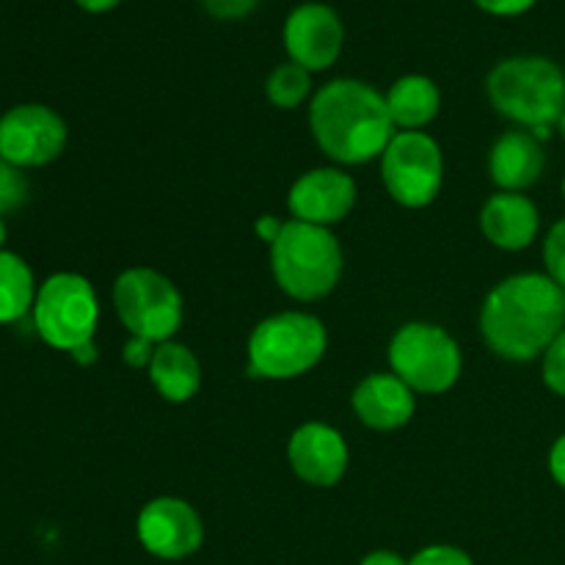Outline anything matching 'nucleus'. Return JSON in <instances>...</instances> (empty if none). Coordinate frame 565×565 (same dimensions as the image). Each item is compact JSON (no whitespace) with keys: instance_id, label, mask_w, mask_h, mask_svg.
<instances>
[{"instance_id":"obj_1","label":"nucleus","mask_w":565,"mask_h":565,"mask_svg":"<svg viewBox=\"0 0 565 565\" xmlns=\"http://www.w3.org/2000/svg\"><path fill=\"white\" fill-rule=\"evenodd\" d=\"M565 329V290L546 274H516L494 285L480 307V334L494 356L533 362Z\"/></svg>"},{"instance_id":"obj_2","label":"nucleus","mask_w":565,"mask_h":565,"mask_svg":"<svg viewBox=\"0 0 565 565\" xmlns=\"http://www.w3.org/2000/svg\"><path fill=\"white\" fill-rule=\"evenodd\" d=\"M309 127L320 152L345 166L381 158L395 136L386 97L356 77H337L315 94Z\"/></svg>"},{"instance_id":"obj_3","label":"nucleus","mask_w":565,"mask_h":565,"mask_svg":"<svg viewBox=\"0 0 565 565\" xmlns=\"http://www.w3.org/2000/svg\"><path fill=\"white\" fill-rule=\"evenodd\" d=\"M491 108L544 141L565 114V72L544 55H511L486 77Z\"/></svg>"},{"instance_id":"obj_4","label":"nucleus","mask_w":565,"mask_h":565,"mask_svg":"<svg viewBox=\"0 0 565 565\" xmlns=\"http://www.w3.org/2000/svg\"><path fill=\"white\" fill-rule=\"evenodd\" d=\"M270 270L276 285L296 301H320L342 276V246L329 226L285 221L270 243Z\"/></svg>"},{"instance_id":"obj_5","label":"nucleus","mask_w":565,"mask_h":565,"mask_svg":"<svg viewBox=\"0 0 565 565\" xmlns=\"http://www.w3.org/2000/svg\"><path fill=\"white\" fill-rule=\"evenodd\" d=\"M329 348L323 320L309 312H279L254 326L248 337V375L290 381L318 367Z\"/></svg>"},{"instance_id":"obj_6","label":"nucleus","mask_w":565,"mask_h":565,"mask_svg":"<svg viewBox=\"0 0 565 565\" xmlns=\"http://www.w3.org/2000/svg\"><path fill=\"white\" fill-rule=\"evenodd\" d=\"M390 367L417 395H441L461 379V348L436 323H406L390 342Z\"/></svg>"},{"instance_id":"obj_7","label":"nucleus","mask_w":565,"mask_h":565,"mask_svg":"<svg viewBox=\"0 0 565 565\" xmlns=\"http://www.w3.org/2000/svg\"><path fill=\"white\" fill-rule=\"evenodd\" d=\"M99 323V301L94 285L81 274H53L36 292L33 326L55 351H77L94 342Z\"/></svg>"},{"instance_id":"obj_8","label":"nucleus","mask_w":565,"mask_h":565,"mask_svg":"<svg viewBox=\"0 0 565 565\" xmlns=\"http://www.w3.org/2000/svg\"><path fill=\"white\" fill-rule=\"evenodd\" d=\"M114 309L130 337L152 345L169 342L182 326V296L152 268H127L114 281Z\"/></svg>"},{"instance_id":"obj_9","label":"nucleus","mask_w":565,"mask_h":565,"mask_svg":"<svg viewBox=\"0 0 565 565\" xmlns=\"http://www.w3.org/2000/svg\"><path fill=\"white\" fill-rule=\"evenodd\" d=\"M381 180L403 207H428L445 182L441 147L423 130H401L381 154Z\"/></svg>"},{"instance_id":"obj_10","label":"nucleus","mask_w":565,"mask_h":565,"mask_svg":"<svg viewBox=\"0 0 565 565\" xmlns=\"http://www.w3.org/2000/svg\"><path fill=\"white\" fill-rule=\"evenodd\" d=\"M64 147L66 121L47 105L25 103L0 116V158L20 169L53 163Z\"/></svg>"},{"instance_id":"obj_11","label":"nucleus","mask_w":565,"mask_h":565,"mask_svg":"<svg viewBox=\"0 0 565 565\" xmlns=\"http://www.w3.org/2000/svg\"><path fill=\"white\" fill-rule=\"evenodd\" d=\"M136 533L143 550L158 561H185L202 550L204 524L191 502L158 497L141 508Z\"/></svg>"},{"instance_id":"obj_12","label":"nucleus","mask_w":565,"mask_h":565,"mask_svg":"<svg viewBox=\"0 0 565 565\" xmlns=\"http://www.w3.org/2000/svg\"><path fill=\"white\" fill-rule=\"evenodd\" d=\"M285 50L290 61L309 72H323L337 64L345 44V25L340 14L326 3H301L287 14Z\"/></svg>"},{"instance_id":"obj_13","label":"nucleus","mask_w":565,"mask_h":565,"mask_svg":"<svg viewBox=\"0 0 565 565\" xmlns=\"http://www.w3.org/2000/svg\"><path fill=\"white\" fill-rule=\"evenodd\" d=\"M356 204V182L342 169H312L298 177L287 196L292 218L315 226H334Z\"/></svg>"},{"instance_id":"obj_14","label":"nucleus","mask_w":565,"mask_h":565,"mask_svg":"<svg viewBox=\"0 0 565 565\" xmlns=\"http://www.w3.org/2000/svg\"><path fill=\"white\" fill-rule=\"evenodd\" d=\"M287 458H290L292 472L303 483L315 489H331L345 478L351 452L340 430L326 423H307L290 436Z\"/></svg>"},{"instance_id":"obj_15","label":"nucleus","mask_w":565,"mask_h":565,"mask_svg":"<svg viewBox=\"0 0 565 565\" xmlns=\"http://www.w3.org/2000/svg\"><path fill=\"white\" fill-rule=\"evenodd\" d=\"M417 392L408 390L395 373H373L351 395V406L356 412L359 423L370 430H397L408 425L417 408Z\"/></svg>"},{"instance_id":"obj_16","label":"nucleus","mask_w":565,"mask_h":565,"mask_svg":"<svg viewBox=\"0 0 565 565\" xmlns=\"http://www.w3.org/2000/svg\"><path fill=\"white\" fill-rule=\"evenodd\" d=\"M544 141L524 127L502 132L489 152V174L500 191L524 193L544 177Z\"/></svg>"},{"instance_id":"obj_17","label":"nucleus","mask_w":565,"mask_h":565,"mask_svg":"<svg viewBox=\"0 0 565 565\" xmlns=\"http://www.w3.org/2000/svg\"><path fill=\"white\" fill-rule=\"evenodd\" d=\"M541 213L524 193L497 191L480 210V232L502 252H522L539 237Z\"/></svg>"},{"instance_id":"obj_18","label":"nucleus","mask_w":565,"mask_h":565,"mask_svg":"<svg viewBox=\"0 0 565 565\" xmlns=\"http://www.w3.org/2000/svg\"><path fill=\"white\" fill-rule=\"evenodd\" d=\"M149 381L160 397L169 403H185L202 386V364L196 353L182 342H160L154 345L152 362H149Z\"/></svg>"},{"instance_id":"obj_19","label":"nucleus","mask_w":565,"mask_h":565,"mask_svg":"<svg viewBox=\"0 0 565 565\" xmlns=\"http://www.w3.org/2000/svg\"><path fill=\"white\" fill-rule=\"evenodd\" d=\"M384 97L392 125L401 130H423L441 108V92L428 75H403L392 83Z\"/></svg>"},{"instance_id":"obj_20","label":"nucleus","mask_w":565,"mask_h":565,"mask_svg":"<svg viewBox=\"0 0 565 565\" xmlns=\"http://www.w3.org/2000/svg\"><path fill=\"white\" fill-rule=\"evenodd\" d=\"M36 292L31 265L20 254L0 252V323H17L33 312Z\"/></svg>"},{"instance_id":"obj_21","label":"nucleus","mask_w":565,"mask_h":565,"mask_svg":"<svg viewBox=\"0 0 565 565\" xmlns=\"http://www.w3.org/2000/svg\"><path fill=\"white\" fill-rule=\"evenodd\" d=\"M265 94H268V99L276 105V108L281 110L298 108V105L312 94V72L303 70V66L296 64V61L279 64L268 75Z\"/></svg>"},{"instance_id":"obj_22","label":"nucleus","mask_w":565,"mask_h":565,"mask_svg":"<svg viewBox=\"0 0 565 565\" xmlns=\"http://www.w3.org/2000/svg\"><path fill=\"white\" fill-rule=\"evenodd\" d=\"M28 196H31V182H28L25 171L0 158V215L20 210Z\"/></svg>"},{"instance_id":"obj_23","label":"nucleus","mask_w":565,"mask_h":565,"mask_svg":"<svg viewBox=\"0 0 565 565\" xmlns=\"http://www.w3.org/2000/svg\"><path fill=\"white\" fill-rule=\"evenodd\" d=\"M544 268L546 276L565 290V218L555 221L544 237Z\"/></svg>"},{"instance_id":"obj_24","label":"nucleus","mask_w":565,"mask_h":565,"mask_svg":"<svg viewBox=\"0 0 565 565\" xmlns=\"http://www.w3.org/2000/svg\"><path fill=\"white\" fill-rule=\"evenodd\" d=\"M541 379L555 395L565 397V329L541 356Z\"/></svg>"},{"instance_id":"obj_25","label":"nucleus","mask_w":565,"mask_h":565,"mask_svg":"<svg viewBox=\"0 0 565 565\" xmlns=\"http://www.w3.org/2000/svg\"><path fill=\"white\" fill-rule=\"evenodd\" d=\"M408 565H475L472 557L467 555L463 550L450 544H434L419 550L417 555L408 561Z\"/></svg>"},{"instance_id":"obj_26","label":"nucleus","mask_w":565,"mask_h":565,"mask_svg":"<svg viewBox=\"0 0 565 565\" xmlns=\"http://www.w3.org/2000/svg\"><path fill=\"white\" fill-rule=\"evenodd\" d=\"M202 3V9L207 11L210 17H215V20H243V17L252 14L254 9H257L259 0H199Z\"/></svg>"},{"instance_id":"obj_27","label":"nucleus","mask_w":565,"mask_h":565,"mask_svg":"<svg viewBox=\"0 0 565 565\" xmlns=\"http://www.w3.org/2000/svg\"><path fill=\"white\" fill-rule=\"evenodd\" d=\"M472 3L491 17H519L527 14L539 0H472Z\"/></svg>"},{"instance_id":"obj_28","label":"nucleus","mask_w":565,"mask_h":565,"mask_svg":"<svg viewBox=\"0 0 565 565\" xmlns=\"http://www.w3.org/2000/svg\"><path fill=\"white\" fill-rule=\"evenodd\" d=\"M152 353H154L152 342L132 337V340L125 345V353H121V359H125L130 367H149V362H152Z\"/></svg>"},{"instance_id":"obj_29","label":"nucleus","mask_w":565,"mask_h":565,"mask_svg":"<svg viewBox=\"0 0 565 565\" xmlns=\"http://www.w3.org/2000/svg\"><path fill=\"white\" fill-rule=\"evenodd\" d=\"M550 475L561 489H565V434L557 436L550 450Z\"/></svg>"},{"instance_id":"obj_30","label":"nucleus","mask_w":565,"mask_h":565,"mask_svg":"<svg viewBox=\"0 0 565 565\" xmlns=\"http://www.w3.org/2000/svg\"><path fill=\"white\" fill-rule=\"evenodd\" d=\"M281 226H285V221H279L276 215H263V218L257 221V235L263 237L265 243H274L276 237H279Z\"/></svg>"},{"instance_id":"obj_31","label":"nucleus","mask_w":565,"mask_h":565,"mask_svg":"<svg viewBox=\"0 0 565 565\" xmlns=\"http://www.w3.org/2000/svg\"><path fill=\"white\" fill-rule=\"evenodd\" d=\"M359 565H408V561H403L397 552L375 550V552H370V555H364L362 563H359Z\"/></svg>"},{"instance_id":"obj_32","label":"nucleus","mask_w":565,"mask_h":565,"mask_svg":"<svg viewBox=\"0 0 565 565\" xmlns=\"http://www.w3.org/2000/svg\"><path fill=\"white\" fill-rule=\"evenodd\" d=\"M75 3L81 6L83 11H88V14H105V11L116 9L121 0H75Z\"/></svg>"},{"instance_id":"obj_33","label":"nucleus","mask_w":565,"mask_h":565,"mask_svg":"<svg viewBox=\"0 0 565 565\" xmlns=\"http://www.w3.org/2000/svg\"><path fill=\"white\" fill-rule=\"evenodd\" d=\"M72 356H75L81 364H92L94 359H97V351H94V342H88V345H83V348H77V351H72Z\"/></svg>"},{"instance_id":"obj_34","label":"nucleus","mask_w":565,"mask_h":565,"mask_svg":"<svg viewBox=\"0 0 565 565\" xmlns=\"http://www.w3.org/2000/svg\"><path fill=\"white\" fill-rule=\"evenodd\" d=\"M3 243H6V224H3V215H0V252H3Z\"/></svg>"},{"instance_id":"obj_35","label":"nucleus","mask_w":565,"mask_h":565,"mask_svg":"<svg viewBox=\"0 0 565 565\" xmlns=\"http://www.w3.org/2000/svg\"><path fill=\"white\" fill-rule=\"evenodd\" d=\"M557 132H561V138L565 141V114L561 116V121H557Z\"/></svg>"},{"instance_id":"obj_36","label":"nucleus","mask_w":565,"mask_h":565,"mask_svg":"<svg viewBox=\"0 0 565 565\" xmlns=\"http://www.w3.org/2000/svg\"><path fill=\"white\" fill-rule=\"evenodd\" d=\"M561 191H563V199H565V177H563V185H561Z\"/></svg>"}]
</instances>
